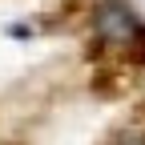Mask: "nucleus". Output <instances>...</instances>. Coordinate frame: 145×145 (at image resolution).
<instances>
[{
	"instance_id": "f257e3e1",
	"label": "nucleus",
	"mask_w": 145,
	"mask_h": 145,
	"mask_svg": "<svg viewBox=\"0 0 145 145\" xmlns=\"http://www.w3.org/2000/svg\"><path fill=\"white\" fill-rule=\"evenodd\" d=\"M93 24H97V36L105 44H129L133 36L141 32V20L133 16V8L125 4V0H101L97 4V16H93Z\"/></svg>"
},
{
	"instance_id": "f03ea898",
	"label": "nucleus",
	"mask_w": 145,
	"mask_h": 145,
	"mask_svg": "<svg viewBox=\"0 0 145 145\" xmlns=\"http://www.w3.org/2000/svg\"><path fill=\"white\" fill-rule=\"evenodd\" d=\"M113 145H145V129H141V133H125V137H117Z\"/></svg>"
}]
</instances>
